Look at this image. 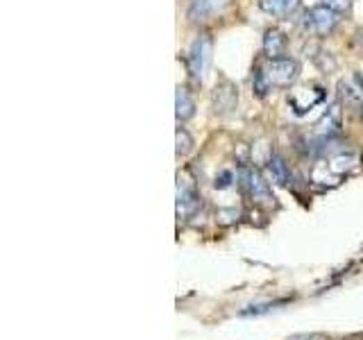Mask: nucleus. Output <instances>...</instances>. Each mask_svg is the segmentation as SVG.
<instances>
[{
    "instance_id": "1",
    "label": "nucleus",
    "mask_w": 363,
    "mask_h": 340,
    "mask_svg": "<svg viewBox=\"0 0 363 340\" xmlns=\"http://www.w3.org/2000/svg\"><path fill=\"white\" fill-rule=\"evenodd\" d=\"M300 78V64L291 57L268 59V62L255 73L252 87L257 96H266L273 89H289Z\"/></svg>"
},
{
    "instance_id": "2",
    "label": "nucleus",
    "mask_w": 363,
    "mask_h": 340,
    "mask_svg": "<svg viewBox=\"0 0 363 340\" xmlns=\"http://www.w3.org/2000/svg\"><path fill=\"white\" fill-rule=\"evenodd\" d=\"M339 23H341V14L325 5L311 7V10H307L305 16H302V28L309 34H316V37H327V34H332L339 28Z\"/></svg>"
},
{
    "instance_id": "3",
    "label": "nucleus",
    "mask_w": 363,
    "mask_h": 340,
    "mask_svg": "<svg viewBox=\"0 0 363 340\" xmlns=\"http://www.w3.org/2000/svg\"><path fill=\"white\" fill-rule=\"evenodd\" d=\"M211 53H213V41L209 34H200V37L191 44L186 64H188V73H191L197 82L204 80L207 68L211 64Z\"/></svg>"
},
{
    "instance_id": "4",
    "label": "nucleus",
    "mask_w": 363,
    "mask_h": 340,
    "mask_svg": "<svg viewBox=\"0 0 363 340\" xmlns=\"http://www.w3.org/2000/svg\"><path fill=\"white\" fill-rule=\"evenodd\" d=\"M325 100V89L318 87V84H307V87L296 89L289 96V105L298 116H305L314 107H318Z\"/></svg>"
},
{
    "instance_id": "5",
    "label": "nucleus",
    "mask_w": 363,
    "mask_h": 340,
    "mask_svg": "<svg viewBox=\"0 0 363 340\" xmlns=\"http://www.w3.org/2000/svg\"><path fill=\"white\" fill-rule=\"evenodd\" d=\"M202 207V198L197 195L195 186L191 182H186L184 177L179 175L177 182V216L188 220L191 216L197 214V209Z\"/></svg>"
},
{
    "instance_id": "6",
    "label": "nucleus",
    "mask_w": 363,
    "mask_h": 340,
    "mask_svg": "<svg viewBox=\"0 0 363 340\" xmlns=\"http://www.w3.org/2000/svg\"><path fill=\"white\" fill-rule=\"evenodd\" d=\"M241 182H243L245 191L252 195L255 202H273V193H271V186L264 180V175L259 173L255 168H243L241 170Z\"/></svg>"
},
{
    "instance_id": "7",
    "label": "nucleus",
    "mask_w": 363,
    "mask_h": 340,
    "mask_svg": "<svg viewBox=\"0 0 363 340\" xmlns=\"http://www.w3.org/2000/svg\"><path fill=\"white\" fill-rule=\"evenodd\" d=\"M236 102H239V93H236V87L232 82H220L218 87L213 89L211 93V105H213V112L216 114H229L236 109Z\"/></svg>"
},
{
    "instance_id": "8",
    "label": "nucleus",
    "mask_w": 363,
    "mask_h": 340,
    "mask_svg": "<svg viewBox=\"0 0 363 340\" xmlns=\"http://www.w3.org/2000/svg\"><path fill=\"white\" fill-rule=\"evenodd\" d=\"M229 5V0H191V7H188V19L200 23L209 21L216 14H220L225 7Z\"/></svg>"
},
{
    "instance_id": "9",
    "label": "nucleus",
    "mask_w": 363,
    "mask_h": 340,
    "mask_svg": "<svg viewBox=\"0 0 363 340\" xmlns=\"http://www.w3.org/2000/svg\"><path fill=\"white\" fill-rule=\"evenodd\" d=\"M341 130V107L334 105L325 112V116L318 121L316 125V134L321 136V139H334L336 134Z\"/></svg>"
},
{
    "instance_id": "10",
    "label": "nucleus",
    "mask_w": 363,
    "mask_h": 340,
    "mask_svg": "<svg viewBox=\"0 0 363 340\" xmlns=\"http://www.w3.org/2000/svg\"><path fill=\"white\" fill-rule=\"evenodd\" d=\"M287 46L289 41L284 37V32L280 30H266L264 34V55L268 59H280L282 55H287Z\"/></svg>"
},
{
    "instance_id": "11",
    "label": "nucleus",
    "mask_w": 363,
    "mask_h": 340,
    "mask_svg": "<svg viewBox=\"0 0 363 340\" xmlns=\"http://www.w3.org/2000/svg\"><path fill=\"white\" fill-rule=\"evenodd\" d=\"M175 109H177V121L179 123H186L188 118H191L195 114V102H193V96L191 91L179 87L177 93H175Z\"/></svg>"
},
{
    "instance_id": "12",
    "label": "nucleus",
    "mask_w": 363,
    "mask_h": 340,
    "mask_svg": "<svg viewBox=\"0 0 363 340\" xmlns=\"http://www.w3.org/2000/svg\"><path fill=\"white\" fill-rule=\"evenodd\" d=\"M268 173H271L273 182L280 184V186H289L291 180H293L289 164H287V161H284L280 155H273L271 159H268Z\"/></svg>"
},
{
    "instance_id": "13",
    "label": "nucleus",
    "mask_w": 363,
    "mask_h": 340,
    "mask_svg": "<svg viewBox=\"0 0 363 340\" xmlns=\"http://www.w3.org/2000/svg\"><path fill=\"white\" fill-rule=\"evenodd\" d=\"M300 0H259V7L271 16H289L298 10Z\"/></svg>"
},
{
    "instance_id": "14",
    "label": "nucleus",
    "mask_w": 363,
    "mask_h": 340,
    "mask_svg": "<svg viewBox=\"0 0 363 340\" xmlns=\"http://www.w3.org/2000/svg\"><path fill=\"white\" fill-rule=\"evenodd\" d=\"M193 148V139H191V134H188L184 127H177V157H186L188 152H191Z\"/></svg>"
},
{
    "instance_id": "15",
    "label": "nucleus",
    "mask_w": 363,
    "mask_h": 340,
    "mask_svg": "<svg viewBox=\"0 0 363 340\" xmlns=\"http://www.w3.org/2000/svg\"><path fill=\"white\" fill-rule=\"evenodd\" d=\"M323 5L330 7V10H334V12H339V14H345V12H350L352 0H323Z\"/></svg>"
},
{
    "instance_id": "16",
    "label": "nucleus",
    "mask_w": 363,
    "mask_h": 340,
    "mask_svg": "<svg viewBox=\"0 0 363 340\" xmlns=\"http://www.w3.org/2000/svg\"><path fill=\"white\" fill-rule=\"evenodd\" d=\"M232 180H234V175H232L229 170H223L220 177H216V189H229Z\"/></svg>"
},
{
    "instance_id": "17",
    "label": "nucleus",
    "mask_w": 363,
    "mask_h": 340,
    "mask_svg": "<svg viewBox=\"0 0 363 340\" xmlns=\"http://www.w3.org/2000/svg\"><path fill=\"white\" fill-rule=\"evenodd\" d=\"M291 340H327L325 336H318V334H311V336H293Z\"/></svg>"
},
{
    "instance_id": "18",
    "label": "nucleus",
    "mask_w": 363,
    "mask_h": 340,
    "mask_svg": "<svg viewBox=\"0 0 363 340\" xmlns=\"http://www.w3.org/2000/svg\"><path fill=\"white\" fill-rule=\"evenodd\" d=\"M361 114H363V105H361Z\"/></svg>"
}]
</instances>
